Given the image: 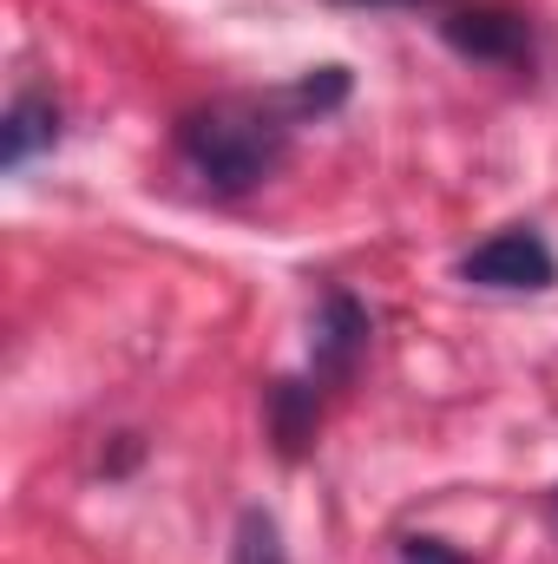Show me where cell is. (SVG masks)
Segmentation results:
<instances>
[{"mask_svg": "<svg viewBox=\"0 0 558 564\" xmlns=\"http://www.w3.org/2000/svg\"><path fill=\"white\" fill-rule=\"evenodd\" d=\"M440 40L480 66H526L533 59V26L513 7H453L440 20Z\"/></svg>", "mask_w": 558, "mask_h": 564, "instance_id": "3", "label": "cell"}, {"mask_svg": "<svg viewBox=\"0 0 558 564\" xmlns=\"http://www.w3.org/2000/svg\"><path fill=\"white\" fill-rule=\"evenodd\" d=\"M401 564H466V558H453L440 539H408L401 545Z\"/></svg>", "mask_w": 558, "mask_h": 564, "instance_id": "8", "label": "cell"}, {"mask_svg": "<svg viewBox=\"0 0 558 564\" xmlns=\"http://www.w3.org/2000/svg\"><path fill=\"white\" fill-rule=\"evenodd\" d=\"M362 355H368V308H362L348 289H329L322 308H315V335H309L315 388H342V381H355Z\"/></svg>", "mask_w": 558, "mask_h": 564, "instance_id": "4", "label": "cell"}, {"mask_svg": "<svg viewBox=\"0 0 558 564\" xmlns=\"http://www.w3.org/2000/svg\"><path fill=\"white\" fill-rule=\"evenodd\" d=\"M230 564H289V552H282V532L270 512H244L237 519V545H230Z\"/></svg>", "mask_w": 558, "mask_h": 564, "instance_id": "7", "label": "cell"}, {"mask_svg": "<svg viewBox=\"0 0 558 564\" xmlns=\"http://www.w3.org/2000/svg\"><path fill=\"white\" fill-rule=\"evenodd\" d=\"M270 440H277L282 459H302L315 446V426H322V394L315 381H270Z\"/></svg>", "mask_w": 558, "mask_h": 564, "instance_id": "6", "label": "cell"}, {"mask_svg": "<svg viewBox=\"0 0 558 564\" xmlns=\"http://www.w3.org/2000/svg\"><path fill=\"white\" fill-rule=\"evenodd\" d=\"M53 144H60V99H53L46 86L13 93V106H7V119H0V164L20 171V164H33V158L53 151Z\"/></svg>", "mask_w": 558, "mask_h": 564, "instance_id": "5", "label": "cell"}, {"mask_svg": "<svg viewBox=\"0 0 558 564\" xmlns=\"http://www.w3.org/2000/svg\"><path fill=\"white\" fill-rule=\"evenodd\" d=\"M335 7H447V0H335Z\"/></svg>", "mask_w": 558, "mask_h": 564, "instance_id": "9", "label": "cell"}, {"mask_svg": "<svg viewBox=\"0 0 558 564\" xmlns=\"http://www.w3.org/2000/svg\"><path fill=\"white\" fill-rule=\"evenodd\" d=\"M302 119L277 99H217V106H197L184 112L178 126V151L184 164L204 177V191L217 197H244L257 191L264 177H277V164L289 158V132Z\"/></svg>", "mask_w": 558, "mask_h": 564, "instance_id": "1", "label": "cell"}, {"mask_svg": "<svg viewBox=\"0 0 558 564\" xmlns=\"http://www.w3.org/2000/svg\"><path fill=\"white\" fill-rule=\"evenodd\" d=\"M460 276L473 282V289L539 295V289H552L558 282V257H552V243H546L533 224H513V230L486 237L480 250H466V257H460Z\"/></svg>", "mask_w": 558, "mask_h": 564, "instance_id": "2", "label": "cell"}]
</instances>
